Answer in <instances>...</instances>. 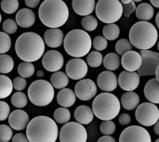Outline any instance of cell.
I'll return each mask as SVG.
<instances>
[{
  "label": "cell",
  "instance_id": "1",
  "mask_svg": "<svg viewBox=\"0 0 159 142\" xmlns=\"http://www.w3.org/2000/svg\"><path fill=\"white\" fill-rule=\"evenodd\" d=\"M15 51L17 56L23 61H36L44 55V39L34 32L23 33L16 40Z\"/></svg>",
  "mask_w": 159,
  "mask_h": 142
},
{
  "label": "cell",
  "instance_id": "2",
  "mask_svg": "<svg viewBox=\"0 0 159 142\" xmlns=\"http://www.w3.org/2000/svg\"><path fill=\"white\" fill-rule=\"evenodd\" d=\"M38 15L41 22L49 29L60 28L69 18V8L62 0H45L40 5Z\"/></svg>",
  "mask_w": 159,
  "mask_h": 142
},
{
  "label": "cell",
  "instance_id": "3",
  "mask_svg": "<svg viewBox=\"0 0 159 142\" xmlns=\"http://www.w3.org/2000/svg\"><path fill=\"white\" fill-rule=\"evenodd\" d=\"M58 135L56 122L48 116L34 117L26 127V137L29 142H56Z\"/></svg>",
  "mask_w": 159,
  "mask_h": 142
},
{
  "label": "cell",
  "instance_id": "4",
  "mask_svg": "<svg viewBox=\"0 0 159 142\" xmlns=\"http://www.w3.org/2000/svg\"><path fill=\"white\" fill-rule=\"evenodd\" d=\"M129 36L133 47L141 50H148L157 42L158 33L152 23L141 20L132 25Z\"/></svg>",
  "mask_w": 159,
  "mask_h": 142
},
{
  "label": "cell",
  "instance_id": "5",
  "mask_svg": "<svg viewBox=\"0 0 159 142\" xmlns=\"http://www.w3.org/2000/svg\"><path fill=\"white\" fill-rule=\"evenodd\" d=\"M63 46L68 55L73 58L80 59L89 53L92 40L86 31L75 29L70 31L65 35Z\"/></svg>",
  "mask_w": 159,
  "mask_h": 142
},
{
  "label": "cell",
  "instance_id": "6",
  "mask_svg": "<svg viewBox=\"0 0 159 142\" xmlns=\"http://www.w3.org/2000/svg\"><path fill=\"white\" fill-rule=\"evenodd\" d=\"M121 103L116 96L111 93H101L92 102L94 115L102 121H112L120 112Z\"/></svg>",
  "mask_w": 159,
  "mask_h": 142
},
{
  "label": "cell",
  "instance_id": "7",
  "mask_svg": "<svg viewBox=\"0 0 159 142\" xmlns=\"http://www.w3.org/2000/svg\"><path fill=\"white\" fill-rule=\"evenodd\" d=\"M28 98L35 106H47L54 99V87L46 80H36L28 88Z\"/></svg>",
  "mask_w": 159,
  "mask_h": 142
},
{
  "label": "cell",
  "instance_id": "8",
  "mask_svg": "<svg viewBox=\"0 0 159 142\" xmlns=\"http://www.w3.org/2000/svg\"><path fill=\"white\" fill-rule=\"evenodd\" d=\"M98 19L106 23H116L123 15V5L119 0H99L95 7Z\"/></svg>",
  "mask_w": 159,
  "mask_h": 142
},
{
  "label": "cell",
  "instance_id": "9",
  "mask_svg": "<svg viewBox=\"0 0 159 142\" xmlns=\"http://www.w3.org/2000/svg\"><path fill=\"white\" fill-rule=\"evenodd\" d=\"M59 138L60 142H87L88 133L83 125L70 122L61 128Z\"/></svg>",
  "mask_w": 159,
  "mask_h": 142
},
{
  "label": "cell",
  "instance_id": "10",
  "mask_svg": "<svg viewBox=\"0 0 159 142\" xmlns=\"http://www.w3.org/2000/svg\"><path fill=\"white\" fill-rule=\"evenodd\" d=\"M135 118L143 126H155L159 121V110L156 104L151 102L142 103L137 107Z\"/></svg>",
  "mask_w": 159,
  "mask_h": 142
},
{
  "label": "cell",
  "instance_id": "11",
  "mask_svg": "<svg viewBox=\"0 0 159 142\" xmlns=\"http://www.w3.org/2000/svg\"><path fill=\"white\" fill-rule=\"evenodd\" d=\"M119 142H152V140L149 132L144 127L131 126L121 132Z\"/></svg>",
  "mask_w": 159,
  "mask_h": 142
},
{
  "label": "cell",
  "instance_id": "12",
  "mask_svg": "<svg viewBox=\"0 0 159 142\" xmlns=\"http://www.w3.org/2000/svg\"><path fill=\"white\" fill-rule=\"evenodd\" d=\"M143 63L138 71L140 76L156 74L157 68L159 65V53L151 50H141Z\"/></svg>",
  "mask_w": 159,
  "mask_h": 142
},
{
  "label": "cell",
  "instance_id": "13",
  "mask_svg": "<svg viewBox=\"0 0 159 142\" xmlns=\"http://www.w3.org/2000/svg\"><path fill=\"white\" fill-rule=\"evenodd\" d=\"M65 73L73 80H82L88 73V64L82 59L70 60L65 67Z\"/></svg>",
  "mask_w": 159,
  "mask_h": 142
},
{
  "label": "cell",
  "instance_id": "14",
  "mask_svg": "<svg viewBox=\"0 0 159 142\" xmlns=\"http://www.w3.org/2000/svg\"><path fill=\"white\" fill-rule=\"evenodd\" d=\"M64 63L63 56L61 52L57 50H48L42 57V65L45 70L56 73L59 72Z\"/></svg>",
  "mask_w": 159,
  "mask_h": 142
},
{
  "label": "cell",
  "instance_id": "15",
  "mask_svg": "<svg viewBox=\"0 0 159 142\" xmlns=\"http://www.w3.org/2000/svg\"><path fill=\"white\" fill-rule=\"evenodd\" d=\"M75 93L81 100H90L97 94V86L91 79H82L76 83Z\"/></svg>",
  "mask_w": 159,
  "mask_h": 142
},
{
  "label": "cell",
  "instance_id": "16",
  "mask_svg": "<svg viewBox=\"0 0 159 142\" xmlns=\"http://www.w3.org/2000/svg\"><path fill=\"white\" fill-rule=\"evenodd\" d=\"M118 84L123 90L131 92L139 87L140 75L136 72L123 71L118 76Z\"/></svg>",
  "mask_w": 159,
  "mask_h": 142
},
{
  "label": "cell",
  "instance_id": "17",
  "mask_svg": "<svg viewBox=\"0 0 159 142\" xmlns=\"http://www.w3.org/2000/svg\"><path fill=\"white\" fill-rule=\"evenodd\" d=\"M118 85V78L116 73L110 71L102 72L97 78V86L107 93L114 91Z\"/></svg>",
  "mask_w": 159,
  "mask_h": 142
},
{
  "label": "cell",
  "instance_id": "18",
  "mask_svg": "<svg viewBox=\"0 0 159 142\" xmlns=\"http://www.w3.org/2000/svg\"><path fill=\"white\" fill-rule=\"evenodd\" d=\"M143 63V58L141 54L137 51L130 50L122 56L121 64L125 71L137 72L141 68Z\"/></svg>",
  "mask_w": 159,
  "mask_h": 142
},
{
  "label": "cell",
  "instance_id": "19",
  "mask_svg": "<svg viewBox=\"0 0 159 142\" xmlns=\"http://www.w3.org/2000/svg\"><path fill=\"white\" fill-rule=\"evenodd\" d=\"M8 124L14 130H22L27 127L29 124L28 113L22 110H15L8 116Z\"/></svg>",
  "mask_w": 159,
  "mask_h": 142
},
{
  "label": "cell",
  "instance_id": "20",
  "mask_svg": "<svg viewBox=\"0 0 159 142\" xmlns=\"http://www.w3.org/2000/svg\"><path fill=\"white\" fill-rule=\"evenodd\" d=\"M63 41H64L63 33L59 28L48 29L44 33V42L49 47L52 48L59 47L62 45Z\"/></svg>",
  "mask_w": 159,
  "mask_h": 142
},
{
  "label": "cell",
  "instance_id": "21",
  "mask_svg": "<svg viewBox=\"0 0 159 142\" xmlns=\"http://www.w3.org/2000/svg\"><path fill=\"white\" fill-rule=\"evenodd\" d=\"M72 7L74 11L80 16H89L95 9V0H73Z\"/></svg>",
  "mask_w": 159,
  "mask_h": 142
},
{
  "label": "cell",
  "instance_id": "22",
  "mask_svg": "<svg viewBox=\"0 0 159 142\" xmlns=\"http://www.w3.org/2000/svg\"><path fill=\"white\" fill-rule=\"evenodd\" d=\"M144 96L146 100L153 103V104H159V82L156 79L153 78L149 80L143 89Z\"/></svg>",
  "mask_w": 159,
  "mask_h": 142
},
{
  "label": "cell",
  "instance_id": "23",
  "mask_svg": "<svg viewBox=\"0 0 159 142\" xmlns=\"http://www.w3.org/2000/svg\"><path fill=\"white\" fill-rule=\"evenodd\" d=\"M35 21L34 12L29 8H21L16 14V22L21 28H29Z\"/></svg>",
  "mask_w": 159,
  "mask_h": 142
},
{
  "label": "cell",
  "instance_id": "24",
  "mask_svg": "<svg viewBox=\"0 0 159 142\" xmlns=\"http://www.w3.org/2000/svg\"><path fill=\"white\" fill-rule=\"evenodd\" d=\"M75 118L80 125H89L93 121L94 113L90 107L80 105L75 111Z\"/></svg>",
  "mask_w": 159,
  "mask_h": 142
},
{
  "label": "cell",
  "instance_id": "25",
  "mask_svg": "<svg viewBox=\"0 0 159 142\" xmlns=\"http://www.w3.org/2000/svg\"><path fill=\"white\" fill-rule=\"evenodd\" d=\"M75 93L70 88H63L57 94V101L63 108L72 107L75 103Z\"/></svg>",
  "mask_w": 159,
  "mask_h": 142
},
{
  "label": "cell",
  "instance_id": "26",
  "mask_svg": "<svg viewBox=\"0 0 159 142\" xmlns=\"http://www.w3.org/2000/svg\"><path fill=\"white\" fill-rule=\"evenodd\" d=\"M120 103L122 107L127 111H132L137 109V107L140 104V97L137 93L131 91V92H126L122 95Z\"/></svg>",
  "mask_w": 159,
  "mask_h": 142
},
{
  "label": "cell",
  "instance_id": "27",
  "mask_svg": "<svg viewBox=\"0 0 159 142\" xmlns=\"http://www.w3.org/2000/svg\"><path fill=\"white\" fill-rule=\"evenodd\" d=\"M154 7L149 3H142L140 4L135 11L136 17L142 21H147L152 20L154 17Z\"/></svg>",
  "mask_w": 159,
  "mask_h": 142
},
{
  "label": "cell",
  "instance_id": "28",
  "mask_svg": "<svg viewBox=\"0 0 159 142\" xmlns=\"http://www.w3.org/2000/svg\"><path fill=\"white\" fill-rule=\"evenodd\" d=\"M50 84L54 88L57 89H63L69 84V77L65 73L62 72H56L50 76Z\"/></svg>",
  "mask_w": 159,
  "mask_h": 142
},
{
  "label": "cell",
  "instance_id": "29",
  "mask_svg": "<svg viewBox=\"0 0 159 142\" xmlns=\"http://www.w3.org/2000/svg\"><path fill=\"white\" fill-rule=\"evenodd\" d=\"M103 66L110 72L116 71L121 65V59L118 54L116 53H108L103 58Z\"/></svg>",
  "mask_w": 159,
  "mask_h": 142
},
{
  "label": "cell",
  "instance_id": "30",
  "mask_svg": "<svg viewBox=\"0 0 159 142\" xmlns=\"http://www.w3.org/2000/svg\"><path fill=\"white\" fill-rule=\"evenodd\" d=\"M13 89V83L9 77L0 74V99L7 98Z\"/></svg>",
  "mask_w": 159,
  "mask_h": 142
},
{
  "label": "cell",
  "instance_id": "31",
  "mask_svg": "<svg viewBox=\"0 0 159 142\" xmlns=\"http://www.w3.org/2000/svg\"><path fill=\"white\" fill-rule=\"evenodd\" d=\"M102 34L103 37L107 40L113 41L116 39L120 34V29L116 23H110L106 24L102 29Z\"/></svg>",
  "mask_w": 159,
  "mask_h": 142
},
{
  "label": "cell",
  "instance_id": "32",
  "mask_svg": "<svg viewBox=\"0 0 159 142\" xmlns=\"http://www.w3.org/2000/svg\"><path fill=\"white\" fill-rule=\"evenodd\" d=\"M14 68L13 59L7 54L0 55V73L6 74L9 73Z\"/></svg>",
  "mask_w": 159,
  "mask_h": 142
},
{
  "label": "cell",
  "instance_id": "33",
  "mask_svg": "<svg viewBox=\"0 0 159 142\" xmlns=\"http://www.w3.org/2000/svg\"><path fill=\"white\" fill-rule=\"evenodd\" d=\"M71 119V113L67 108H58L54 112V121L58 124L64 125L69 123Z\"/></svg>",
  "mask_w": 159,
  "mask_h": 142
},
{
  "label": "cell",
  "instance_id": "34",
  "mask_svg": "<svg viewBox=\"0 0 159 142\" xmlns=\"http://www.w3.org/2000/svg\"><path fill=\"white\" fill-rule=\"evenodd\" d=\"M102 62H103V57L100 51L94 50V51H91L88 54L87 64L89 66H90L92 68H97L100 65H102Z\"/></svg>",
  "mask_w": 159,
  "mask_h": 142
},
{
  "label": "cell",
  "instance_id": "35",
  "mask_svg": "<svg viewBox=\"0 0 159 142\" xmlns=\"http://www.w3.org/2000/svg\"><path fill=\"white\" fill-rule=\"evenodd\" d=\"M18 73L22 78H29L34 73V66L32 64V62L23 61L18 66Z\"/></svg>",
  "mask_w": 159,
  "mask_h": 142
},
{
  "label": "cell",
  "instance_id": "36",
  "mask_svg": "<svg viewBox=\"0 0 159 142\" xmlns=\"http://www.w3.org/2000/svg\"><path fill=\"white\" fill-rule=\"evenodd\" d=\"M11 103L16 108H24L28 103V97L22 92H16L11 97Z\"/></svg>",
  "mask_w": 159,
  "mask_h": 142
},
{
  "label": "cell",
  "instance_id": "37",
  "mask_svg": "<svg viewBox=\"0 0 159 142\" xmlns=\"http://www.w3.org/2000/svg\"><path fill=\"white\" fill-rule=\"evenodd\" d=\"M81 25H82V28L84 29V31L92 32L98 27V20L95 17H93L91 15L85 16L81 20Z\"/></svg>",
  "mask_w": 159,
  "mask_h": 142
},
{
  "label": "cell",
  "instance_id": "38",
  "mask_svg": "<svg viewBox=\"0 0 159 142\" xmlns=\"http://www.w3.org/2000/svg\"><path fill=\"white\" fill-rule=\"evenodd\" d=\"M1 8L6 14H13L19 8L18 0H2Z\"/></svg>",
  "mask_w": 159,
  "mask_h": 142
},
{
  "label": "cell",
  "instance_id": "39",
  "mask_svg": "<svg viewBox=\"0 0 159 142\" xmlns=\"http://www.w3.org/2000/svg\"><path fill=\"white\" fill-rule=\"evenodd\" d=\"M132 45L130 43L129 40L128 39H120L119 41H117V43L116 44V50L117 52L118 55L123 56L125 53L132 50Z\"/></svg>",
  "mask_w": 159,
  "mask_h": 142
},
{
  "label": "cell",
  "instance_id": "40",
  "mask_svg": "<svg viewBox=\"0 0 159 142\" xmlns=\"http://www.w3.org/2000/svg\"><path fill=\"white\" fill-rule=\"evenodd\" d=\"M11 47V39L10 36L4 33L0 32V55L6 54Z\"/></svg>",
  "mask_w": 159,
  "mask_h": 142
},
{
  "label": "cell",
  "instance_id": "41",
  "mask_svg": "<svg viewBox=\"0 0 159 142\" xmlns=\"http://www.w3.org/2000/svg\"><path fill=\"white\" fill-rule=\"evenodd\" d=\"M2 28H3L4 33H6L7 34H13L18 30V24H17L16 20H14L13 19H7L3 22Z\"/></svg>",
  "mask_w": 159,
  "mask_h": 142
},
{
  "label": "cell",
  "instance_id": "42",
  "mask_svg": "<svg viewBox=\"0 0 159 142\" xmlns=\"http://www.w3.org/2000/svg\"><path fill=\"white\" fill-rule=\"evenodd\" d=\"M100 129L104 136H110L116 132V124L113 121H103L101 124Z\"/></svg>",
  "mask_w": 159,
  "mask_h": 142
},
{
  "label": "cell",
  "instance_id": "43",
  "mask_svg": "<svg viewBox=\"0 0 159 142\" xmlns=\"http://www.w3.org/2000/svg\"><path fill=\"white\" fill-rule=\"evenodd\" d=\"M12 129L7 125H0V141L8 142L12 140Z\"/></svg>",
  "mask_w": 159,
  "mask_h": 142
},
{
  "label": "cell",
  "instance_id": "44",
  "mask_svg": "<svg viewBox=\"0 0 159 142\" xmlns=\"http://www.w3.org/2000/svg\"><path fill=\"white\" fill-rule=\"evenodd\" d=\"M92 45L95 50L102 51L107 47L108 42H107V39H105L103 36H96L92 41Z\"/></svg>",
  "mask_w": 159,
  "mask_h": 142
},
{
  "label": "cell",
  "instance_id": "45",
  "mask_svg": "<svg viewBox=\"0 0 159 142\" xmlns=\"http://www.w3.org/2000/svg\"><path fill=\"white\" fill-rule=\"evenodd\" d=\"M10 114L9 105L5 101H0V121H5Z\"/></svg>",
  "mask_w": 159,
  "mask_h": 142
},
{
  "label": "cell",
  "instance_id": "46",
  "mask_svg": "<svg viewBox=\"0 0 159 142\" xmlns=\"http://www.w3.org/2000/svg\"><path fill=\"white\" fill-rule=\"evenodd\" d=\"M12 83H13V87L16 90H18V91L23 90L26 87V85H27V82H26L25 78H22L20 76L14 78V80L12 81Z\"/></svg>",
  "mask_w": 159,
  "mask_h": 142
},
{
  "label": "cell",
  "instance_id": "47",
  "mask_svg": "<svg viewBox=\"0 0 159 142\" xmlns=\"http://www.w3.org/2000/svg\"><path fill=\"white\" fill-rule=\"evenodd\" d=\"M136 5L134 1H131L129 4L123 5V15L125 17H129L134 11H136Z\"/></svg>",
  "mask_w": 159,
  "mask_h": 142
},
{
  "label": "cell",
  "instance_id": "48",
  "mask_svg": "<svg viewBox=\"0 0 159 142\" xmlns=\"http://www.w3.org/2000/svg\"><path fill=\"white\" fill-rule=\"evenodd\" d=\"M118 121H119V123H120L121 126H128L131 122V118H130V115L129 114H128V113H122L119 116Z\"/></svg>",
  "mask_w": 159,
  "mask_h": 142
},
{
  "label": "cell",
  "instance_id": "49",
  "mask_svg": "<svg viewBox=\"0 0 159 142\" xmlns=\"http://www.w3.org/2000/svg\"><path fill=\"white\" fill-rule=\"evenodd\" d=\"M12 142H29L26 135L22 133H18L12 138Z\"/></svg>",
  "mask_w": 159,
  "mask_h": 142
},
{
  "label": "cell",
  "instance_id": "50",
  "mask_svg": "<svg viewBox=\"0 0 159 142\" xmlns=\"http://www.w3.org/2000/svg\"><path fill=\"white\" fill-rule=\"evenodd\" d=\"M40 3V0H25V5L28 7H36Z\"/></svg>",
  "mask_w": 159,
  "mask_h": 142
},
{
  "label": "cell",
  "instance_id": "51",
  "mask_svg": "<svg viewBox=\"0 0 159 142\" xmlns=\"http://www.w3.org/2000/svg\"><path fill=\"white\" fill-rule=\"evenodd\" d=\"M97 142H116V140H115L114 138H112V137H110V136H103V137H101V138L98 140V141Z\"/></svg>",
  "mask_w": 159,
  "mask_h": 142
},
{
  "label": "cell",
  "instance_id": "52",
  "mask_svg": "<svg viewBox=\"0 0 159 142\" xmlns=\"http://www.w3.org/2000/svg\"><path fill=\"white\" fill-rule=\"evenodd\" d=\"M154 132H155L157 136H159V121L154 126Z\"/></svg>",
  "mask_w": 159,
  "mask_h": 142
},
{
  "label": "cell",
  "instance_id": "53",
  "mask_svg": "<svg viewBox=\"0 0 159 142\" xmlns=\"http://www.w3.org/2000/svg\"><path fill=\"white\" fill-rule=\"evenodd\" d=\"M150 2H151L152 6L159 8V0H150Z\"/></svg>",
  "mask_w": 159,
  "mask_h": 142
},
{
  "label": "cell",
  "instance_id": "54",
  "mask_svg": "<svg viewBox=\"0 0 159 142\" xmlns=\"http://www.w3.org/2000/svg\"><path fill=\"white\" fill-rule=\"evenodd\" d=\"M156 79L159 82V65L157 68V71H156Z\"/></svg>",
  "mask_w": 159,
  "mask_h": 142
},
{
  "label": "cell",
  "instance_id": "55",
  "mask_svg": "<svg viewBox=\"0 0 159 142\" xmlns=\"http://www.w3.org/2000/svg\"><path fill=\"white\" fill-rule=\"evenodd\" d=\"M131 1L133 0H120V2L122 3V5H126V4H129Z\"/></svg>",
  "mask_w": 159,
  "mask_h": 142
},
{
  "label": "cell",
  "instance_id": "56",
  "mask_svg": "<svg viewBox=\"0 0 159 142\" xmlns=\"http://www.w3.org/2000/svg\"><path fill=\"white\" fill-rule=\"evenodd\" d=\"M156 23L157 25V28H159V12L157 13V17H156Z\"/></svg>",
  "mask_w": 159,
  "mask_h": 142
},
{
  "label": "cell",
  "instance_id": "57",
  "mask_svg": "<svg viewBox=\"0 0 159 142\" xmlns=\"http://www.w3.org/2000/svg\"><path fill=\"white\" fill-rule=\"evenodd\" d=\"M43 75H44V73H43V71L39 70V71L37 72V76H39V77H42Z\"/></svg>",
  "mask_w": 159,
  "mask_h": 142
},
{
  "label": "cell",
  "instance_id": "58",
  "mask_svg": "<svg viewBox=\"0 0 159 142\" xmlns=\"http://www.w3.org/2000/svg\"><path fill=\"white\" fill-rule=\"evenodd\" d=\"M134 2H141V1H143V0H133Z\"/></svg>",
  "mask_w": 159,
  "mask_h": 142
},
{
  "label": "cell",
  "instance_id": "59",
  "mask_svg": "<svg viewBox=\"0 0 159 142\" xmlns=\"http://www.w3.org/2000/svg\"><path fill=\"white\" fill-rule=\"evenodd\" d=\"M1 20H2V16H1V14H0V23H1Z\"/></svg>",
  "mask_w": 159,
  "mask_h": 142
},
{
  "label": "cell",
  "instance_id": "60",
  "mask_svg": "<svg viewBox=\"0 0 159 142\" xmlns=\"http://www.w3.org/2000/svg\"><path fill=\"white\" fill-rule=\"evenodd\" d=\"M157 47H158V50H159V41H158V43H157Z\"/></svg>",
  "mask_w": 159,
  "mask_h": 142
},
{
  "label": "cell",
  "instance_id": "61",
  "mask_svg": "<svg viewBox=\"0 0 159 142\" xmlns=\"http://www.w3.org/2000/svg\"><path fill=\"white\" fill-rule=\"evenodd\" d=\"M156 142H159V139H158V140H157V141H156Z\"/></svg>",
  "mask_w": 159,
  "mask_h": 142
},
{
  "label": "cell",
  "instance_id": "62",
  "mask_svg": "<svg viewBox=\"0 0 159 142\" xmlns=\"http://www.w3.org/2000/svg\"><path fill=\"white\" fill-rule=\"evenodd\" d=\"M0 142H1V141H0Z\"/></svg>",
  "mask_w": 159,
  "mask_h": 142
}]
</instances>
